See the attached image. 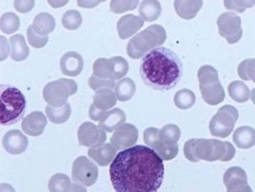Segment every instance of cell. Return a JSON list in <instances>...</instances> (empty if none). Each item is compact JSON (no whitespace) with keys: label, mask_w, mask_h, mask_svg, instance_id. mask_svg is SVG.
Returning a JSON list of instances; mask_svg holds the SVG:
<instances>
[{"label":"cell","mask_w":255,"mask_h":192,"mask_svg":"<svg viewBox=\"0 0 255 192\" xmlns=\"http://www.w3.org/2000/svg\"><path fill=\"white\" fill-rule=\"evenodd\" d=\"M56 21L55 18L48 13H40L36 15L33 21V27L39 35L47 36L55 30Z\"/></svg>","instance_id":"obj_26"},{"label":"cell","mask_w":255,"mask_h":192,"mask_svg":"<svg viewBox=\"0 0 255 192\" xmlns=\"http://www.w3.org/2000/svg\"><path fill=\"white\" fill-rule=\"evenodd\" d=\"M107 110H103L101 108H99L98 106H96V104L93 103L90 107V111H88V114H90V118L93 121H100L104 114L106 113Z\"/></svg>","instance_id":"obj_44"},{"label":"cell","mask_w":255,"mask_h":192,"mask_svg":"<svg viewBox=\"0 0 255 192\" xmlns=\"http://www.w3.org/2000/svg\"><path fill=\"white\" fill-rule=\"evenodd\" d=\"M233 142L242 149H248L255 145V130L249 126L239 127L233 133Z\"/></svg>","instance_id":"obj_24"},{"label":"cell","mask_w":255,"mask_h":192,"mask_svg":"<svg viewBox=\"0 0 255 192\" xmlns=\"http://www.w3.org/2000/svg\"><path fill=\"white\" fill-rule=\"evenodd\" d=\"M239 120V110L231 105H225L214 114L209 123L210 133L214 137L227 138Z\"/></svg>","instance_id":"obj_8"},{"label":"cell","mask_w":255,"mask_h":192,"mask_svg":"<svg viewBox=\"0 0 255 192\" xmlns=\"http://www.w3.org/2000/svg\"><path fill=\"white\" fill-rule=\"evenodd\" d=\"M247 174L243 168L233 166L224 175V184L228 192H251L252 189L247 182Z\"/></svg>","instance_id":"obj_13"},{"label":"cell","mask_w":255,"mask_h":192,"mask_svg":"<svg viewBox=\"0 0 255 192\" xmlns=\"http://www.w3.org/2000/svg\"><path fill=\"white\" fill-rule=\"evenodd\" d=\"M251 100H252L253 104L255 105V89H253L251 92Z\"/></svg>","instance_id":"obj_47"},{"label":"cell","mask_w":255,"mask_h":192,"mask_svg":"<svg viewBox=\"0 0 255 192\" xmlns=\"http://www.w3.org/2000/svg\"><path fill=\"white\" fill-rule=\"evenodd\" d=\"M181 138V129L175 124H167L160 130V139L165 144H176Z\"/></svg>","instance_id":"obj_33"},{"label":"cell","mask_w":255,"mask_h":192,"mask_svg":"<svg viewBox=\"0 0 255 192\" xmlns=\"http://www.w3.org/2000/svg\"><path fill=\"white\" fill-rule=\"evenodd\" d=\"M195 140H197V139L188 140L187 142L185 143V145H184V155H185L186 159L189 160L192 163H197V160H195V157H194V144H195Z\"/></svg>","instance_id":"obj_43"},{"label":"cell","mask_w":255,"mask_h":192,"mask_svg":"<svg viewBox=\"0 0 255 192\" xmlns=\"http://www.w3.org/2000/svg\"><path fill=\"white\" fill-rule=\"evenodd\" d=\"M195 95L190 90L184 89L179 91L174 96V104L180 109H188L195 103Z\"/></svg>","instance_id":"obj_31"},{"label":"cell","mask_w":255,"mask_h":192,"mask_svg":"<svg viewBox=\"0 0 255 192\" xmlns=\"http://www.w3.org/2000/svg\"><path fill=\"white\" fill-rule=\"evenodd\" d=\"M166 38L167 35L162 25H150L131 38L127 44V55L132 59H140L156 47H160Z\"/></svg>","instance_id":"obj_3"},{"label":"cell","mask_w":255,"mask_h":192,"mask_svg":"<svg viewBox=\"0 0 255 192\" xmlns=\"http://www.w3.org/2000/svg\"><path fill=\"white\" fill-rule=\"evenodd\" d=\"M219 33L228 41V43H237L243 35L242 20L234 13H224L218 19Z\"/></svg>","instance_id":"obj_10"},{"label":"cell","mask_w":255,"mask_h":192,"mask_svg":"<svg viewBox=\"0 0 255 192\" xmlns=\"http://www.w3.org/2000/svg\"><path fill=\"white\" fill-rule=\"evenodd\" d=\"M224 4L227 9L238 13H244L246 8L253 6L249 0H224Z\"/></svg>","instance_id":"obj_41"},{"label":"cell","mask_w":255,"mask_h":192,"mask_svg":"<svg viewBox=\"0 0 255 192\" xmlns=\"http://www.w3.org/2000/svg\"><path fill=\"white\" fill-rule=\"evenodd\" d=\"M78 91L76 81L72 79H58L47 83L43 89V98L46 103L54 107H61L67 103V99Z\"/></svg>","instance_id":"obj_7"},{"label":"cell","mask_w":255,"mask_h":192,"mask_svg":"<svg viewBox=\"0 0 255 192\" xmlns=\"http://www.w3.org/2000/svg\"><path fill=\"white\" fill-rule=\"evenodd\" d=\"M98 175L97 165L86 157H79L74 161L72 177L76 183L85 187L93 186L98 180Z\"/></svg>","instance_id":"obj_9"},{"label":"cell","mask_w":255,"mask_h":192,"mask_svg":"<svg viewBox=\"0 0 255 192\" xmlns=\"http://www.w3.org/2000/svg\"><path fill=\"white\" fill-rule=\"evenodd\" d=\"M9 44H11V51H9L11 58L14 61H23L27 58L29 50L22 35L18 34L12 36L9 38Z\"/></svg>","instance_id":"obj_23"},{"label":"cell","mask_w":255,"mask_h":192,"mask_svg":"<svg viewBox=\"0 0 255 192\" xmlns=\"http://www.w3.org/2000/svg\"><path fill=\"white\" fill-rule=\"evenodd\" d=\"M47 119L41 111H33L23 119L22 130L31 137L41 136L46 126Z\"/></svg>","instance_id":"obj_16"},{"label":"cell","mask_w":255,"mask_h":192,"mask_svg":"<svg viewBox=\"0 0 255 192\" xmlns=\"http://www.w3.org/2000/svg\"><path fill=\"white\" fill-rule=\"evenodd\" d=\"M162 7L158 0H143L139 7L140 16L145 21L152 22L161 15Z\"/></svg>","instance_id":"obj_27"},{"label":"cell","mask_w":255,"mask_h":192,"mask_svg":"<svg viewBox=\"0 0 255 192\" xmlns=\"http://www.w3.org/2000/svg\"><path fill=\"white\" fill-rule=\"evenodd\" d=\"M68 1H70V0H47L48 4H50L54 8L62 7L64 5H66Z\"/></svg>","instance_id":"obj_46"},{"label":"cell","mask_w":255,"mask_h":192,"mask_svg":"<svg viewBox=\"0 0 255 192\" xmlns=\"http://www.w3.org/2000/svg\"><path fill=\"white\" fill-rule=\"evenodd\" d=\"M20 26V19L14 13H5L0 19V28L4 34L15 33Z\"/></svg>","instance_id":"obj_32"},{"label":"cell","mask_w":255,"mask_h":192,"mask_svg":"<svg viewBox=\"0 0 255 192\" xmlns=\"http://www.w3.org/2000/svg\"><path fill=\"white\" fill-rule=\"evenodd\" d=\"M45 113L47 116V119L50 120L52 123L55 124H62L68 120L71 117L72 108L71 104L66 103L61 107H54L48 105L45 107Z\"/></svg>","instance_id":"obj_28"},{"label":"cell","mask_w":255,"mask_h":192,"mask_svg":"<svg viewBox=\"0 0 255 192\" xmlns=\"http://www.w3.org/2000/svg\"><path fill=\"white\" fill-rule=\"evenodd\" d=\"M143 82L155 91H170L181 81L183 63L179 56L166 47H156L147 55L140 64Z\"/></svg>","instance_id":"obj_2"},{"label":"cell","mask_w":255,"mask_h":192,"mask_svg":"<svg viewBox=\"0 0 255 192\" xmlns=\"http://www.w3.org/2000/svg\"><path fill=\"white\" fill-rule=\"evenodd\" d=\"M203 6V0H174V9L181 18L190 20Z\"/></svg>","instance_id":"obj_20"},{"label":"cell","mask_w":255,"mask_h":192,"mask_svg":"<svg viewBox=\"0 0 255 192\" xmlns=\"http://www.w3.org/2000/svg\"><path fill=\"white\" fill-rule=\"evenodd\" d=\"M144 21L145 20L142 17L132 14L123 16L117 23V31L119 37L123 40L128 39L140 31V28L144 25Z\"/></svg>","instance_id":"obj_15"},{"label":"cell","mask_w":255,"mask_h":192,"mask_svg":"<svg viewBox=\"0 0 255 192\" xmlns=\"http://www.w3.org/2000/svg\"><path fill=\"white\" fill-rule=\"evenodd\" d=\"M82 23L81 14L76 9H70L62 16V24L67 30H77Z\"/></svg>","instance_id":"obj_35"},{"label":"cell","mask_w":255,"mask_h":192,"mask_svg":"<svg viewBox=\"0 0 255 192\" xmlns=\"http://www.w3.org/2000/svg\"><path fill=\"white\" fill-rule=\"evenodd\" d=\"M249 1H250V2H251L253 5L255 4V0H249Z\"/></svg>","instance_id":"obj_48"},{"label":"cell","mask_w":255,"mask_h":192,"mask_svg":"<svg viewBox=\"0 0 255 192\" xmlns=\"http://www.w3.org/2000/svg\"><path fill=\"white\" fill-rule=\"evenodd\" d=\"M26 35H27V40L29 44H31L33 47H35V49H41V47L46 45L48 41V36L39 35L38 33H36L33 25L28 26Z\"/></svg>","instance_id":"obj_38"},{"label":"cell","mask_w":255,"mask_h":192,"mask_svg":"<svg viewBox=\"0 0 255 192\" xmlns=\"http://www.w3.org/2000/svg\"><path fill=\"white\" fill-rule=\"evenodd\" d=\"M231 99L238 103H245L251 98V92L248 86L242 81H233L228 86Z\"/></svg>","instance_id":"obj_29"},{"label":"cell","mask_w":255,"mask_h":192,"mask_svg":"<svg viewBox=\"0 0 255 192\" xmlns=\"http://www.w3.org/2000/svg\"><path fill=\"white\" fill-rule=\"evenodd\" d=\"M144 142L147 146L154 149V147L161 143L160 130L154 127H148L144 131Z\"/></svg>","instance_id":"obj_40"},{"label":"cell","mask_w":255,"mask_h":192,"mask_svg":"<svg viewBox=\"0 0 255 192\" xmlns=\"http://www.w3.org/2000/svg\"><path fill=\"white\" fill-rule=\"evenodd\" d=\"M238 73L243 80L255 83V59L244 60L238 67Z\"/></svg>","instance_id":"obj_36"},{"label":"cell","mask_w":255,"mask_h":192,"mask_svg":"<svg viewBox=\"0 0 255 192\" xmlns=\"http://www.w3.org/2000/svg\"><path fill=\"white\" fill-rule=\"evenodd\" d=\"M139 4V0H112L110 7L115 14H121L127 11H132Z\"/></svg>","instance_id":"obj_37"},{"label":"cell","mask_w":255,"mask_h":192,"mask_svg":"<svg viewBox=\"0 0 255 192\" xmlns=\"http://www.w3.org/2000/svg\"><path fill=\"white\" fill-rule=\"evenodd\" d=\"M80 185V184H79ZM77 184H73L70 178L63 174H57L53 176L48 182V189L52 192L63 191H86L85 186L81 187Z\"/></svg>","instance_id":"obj_21"},{"label":"cell","mask_w":255,"mask_h":192,"mask_svg":"<svg viewBox=\"0 0 255 192\" xmlns=\"http://www.w3.org/2000/svg\"><path fill=\"white\" fill-rule=\"evenodd\" d=\"M164 161H170L174 159L179 153L178 144H165L159 143L153 149Z\"/></svg>","instance_id":"obj_34"},{"label":"cell","mask_w":255,"mask_h":192,"mask_svg":"<svg viewBox=\"0 0 255 192\" xmlns=\"http://www.w3.org/2000/svg\"><path fill=\"white\" fill-rule=\"evenodd\" d=\"M27 145V138L18 129L7 131L2 139V146L9 155H20L25 151Z\"/></svg>","instance_id":"obj_14"},{"label":"cell","mask_w":255,"mask_h":192,"mask_svg":"<svg viewBox=\"0 0 255 192\" xmlns=\"http://www.w3.org/2000/svg\"><path fill=\"white\" fill-rule=\"evenodd\" d=\"M235 156V148L229 142L220 140L197 139L194 144V157L197 162L204 160L208 162H228Z\"/></svg>","instance_id":"obj_5"},{"label":"cell","mask_w":255,"mask_h":192,"mask_svg":"<svg viewBox=\"0 0 255 192\" xmlns=\"http://www.w3.org/2000/svg\"><path fill=\"white\" fill-rule=\"evenodd\" d=\"M93 72H94V75L99 77V78L106 79V80H114V81L117 80L114 58L97 59L93 66Z\"/></svg>","instance_id":"obj_22"},{"label":"cell","mask_w":255,"mask_h":192,"mask_svg":"<svg viewBox=\"0 0 255 192\" xmlns=\"http://www.w3.org/2000/svg\"><path fill=\"white\" fill-rule=\"evenodd\" d=\"M83 58L77 52H67L60 60V70L67 77H76L83 70Z\"/></svg>","instance_id":"obj_17"},{"label":"cell","mask_w":255,"mask_h":192,"mask_svg":"<svg viewBox=\"0 0 255 192\" xmlns=\"http://www.w3.org/2000/svg\"><path fill=\"white\" fill-rule=\"evenodd\" d=\"M163 159L151 147L133 145L118 153L110 177L117 192H154L163 183Z\"/></svg>","instance_id":"obj_1"},{"label":"cell","mask_w":255,"mask_h":192,"mask_svg":"<svg viewBox=\"0 0 255 192\" xmlns=\"http://www.w3.org/2000/svg\"><path fill=\"white\" fill-rule=\"evenodd\" d=\"M139 139V131L132 124L124 123L118 127L111 138V143L118 149H126L133 146Z\"/></svg>","instance_id":"obj_12"},{"label":"cell","mask_w":255,"mask_h":192,"mask_svg":"<svg viewBox=\"0 0 255 192\" xmlns=\"http://www.w3.org/2000/svg\"><path fill=\"white\" fill-rule=\"evenodd\" d=\"M125 120L126 114L121 108H112L99 121V126L106 132H112L124 124Z\"/></svg>","instance_id":"obj_19"},{"label":"cell","mask_w":255,"mask_h":192,"mask_svg":"<svg viewBox=\"0 0 255 192\" xmlns=\"http://www.w3.org/2000/svg\"><path fill=\"white\" fill-rule=\"evenodd\" d=\"M200 91L203 100L209 105H218L225 99V91L222 86L218 71L211 65H203L198 72Z\"/></svg>","instance_id":"obj_6"},{"label":"cell","mask_w":255,"mask_h":192,"mask_svg":"<svg viewBox=\"0 0 255 192\" xmlns=\"http://www.w3.org/2000/svg\"><path fill=\"white\" fill-rule=\"evenodd\" d=\"M26 100L23 94L13 86H2L0 95V123L2 126L16 124L23 117Z\"/></svg>","instance_id":"obj_4"},{"label":"cell","mask_w":255,"mask_h":192,"mask_svg":"<svg viewBox=\"0 0 255 192\" xmlns=\"http://www.w3.org/2000/svg\"><path fill=\"white\" fill-rule=\"evenodd\" d=\"M117 148L113 145V144H103V145L95 148L88 149V156L90 158L95 161L99 166H107L110 165L111 163L114 161Z\"/></svg>","instance_id":"obj_18"},{"label":"cell","mask_w":255,"mask_h":192,"mask_svg":"<svg viewBox=\"0 0 255 192\" xmlns=\"http://www.w3.org/2000/svg\"><path fill=\"white\" fill-rule=\"evenodd\" d=\"M116 84L114 80H106V79H102L99 78V77H97L93 74V76L91 77L90 79H88V85H90V88L93 91H98V90H101V89H105V88H110V89H114L116 88Z\"/></svg>","instance_id":"obj_39"},{"label":"cell","mask_w":255,"mask_h":192,"mask_svg":"<svg viewBox=\"0 0 255 192\" xmlns=\"http://www.w3.org/2000/svg\"><path fill=\"white\" fill-rule=\"evenodd\" d=\"M35 6V0H15L14 7L19 13H28L31 12Z\"/></svg>","instance_id":"obj_42"},{"label":"cell","mask_w":255,"mask_h":192,"mask_svg":"<svg viewBox=\"0 0 255 192\" xmlns=\"http://www.w3.org/2000/svg\"><path fill=\"white\" fill-rule=\"evenodd\" d=\"M103 1L105 0H77V4L78 6L84 8H94Z\"/></svg>","instance_id":"obj_45"},{"label":"cell","mask_w":255,"mask_h":192,"mask_svg":"<svg viewBox=\"0 0 255 192\" xmlns=\"http://www.w3.org/2000/svg\"><path fill=\"white\" fill-rule=\"evenodd\" d=\"M115 93L119 101H128L133 97L135 93V83L130 78H123L116 84Z\"/></svg>","instance_id":"obj_30"},{"label":"cell","mask_w":255,"mask_h":192,"mask_svg":"<svg viewBox=\"0 0 255 192\" xmlns=\"http://www.w3.org/2000/svg\"><path fill=\"white\" fill-rule=\"evenodd\" d=\"M78 140L81 146L88 148L99 147L106 141V131L92 122H84L78 129Z\"/></svg>","instance_id":"obj_11"},{"label":"cell","mask_w":255,"mask_h":192,"mask_svg":"<svg viewBox=\"0 0 255 192\" xmlns=\"http://www.w3.org/2000/svg\"><path fill=\"white\" fill-rule=\"evenodd\" d=\"M113 90L114 89L110 88L98 90L94 96V103L96 106L103 110H110L115 107L118 98Z\"/></svg>","instance_id":"obj_25"}]
</instances>
